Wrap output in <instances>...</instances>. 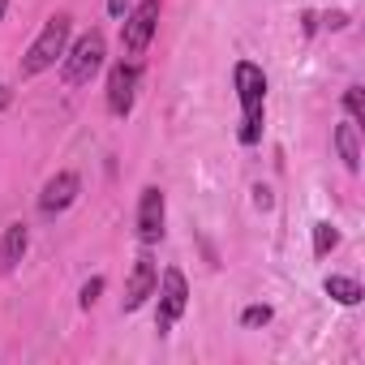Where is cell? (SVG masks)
Masks as SVG:
<instances>
[{"label": "cell", "instance_id": "obj_15", "mask_svg": "<svg viewBox=\"0 0 365 365\" xmlns=\"http://www.w3.org/2000/svg\"><path fill=\"white\" fill-rule=\"evenodd\" d=\"M99 292H103V279L95 275V279H86V284H82V292H78V305H82V309H91V305L99 301Z\"/></svg>", "mask_w": 365, "mask_h": 365}, {"label": "cell", "instance_id": "obj_14", "mask_svg": "<svg viewBox=\"0 0 365 365\" xmlns=\"http://www.w3.org/2000/svg\"><path fill=\"white\" fill-rule=\"evenodd\" d=\"M344 108H348V116H352L356 125L365 120V103H361V86H348V91H344Z\"/></svg>", "mask_w": 365, "mask_h": 365}, {"label": "cell", "instance_id": "obj_3", "mask_svg": "<svg viewBox=\"0 0 365 365\" xmlns=\"http://www.w3.org/2000/svg\"><path fill=\"white\" fill-rule=\"evenodd\" d=\"M99 65H103V35H99V31H86L73 48H65V56H61V78H65V86H82V82L95 78Z\"/></svg>", "mask_w": 365, "mask_h": 365}, {"label": "cell", "instance_id": "obj_9", "mask_svg": "<svg viewBox=\"0 0 365 365\" xmlns=\"http://www.w3.org/2000/svg\"><path fill=\"white\" fill-rule=\"evenodd\" d=\"M155 284H159V271H155V262L142 254V258L133 262V275H129V288H125V309H129V314L142 309L146 297H155Z\"/></svg>", "mask_w": 365, "mask_h": 365}, {"label": "cell", "instance_id": "obj_16", "mask_svg": "<svg viewBox=\"0 0 365 365\" xmlns=\"http://www.w3.org/2000/svg\"><path fill=\"white\" fill-rule=\"evenodd\" d=\"M241 322H245V327H267V322H271V305H250V309L241 314Z\"/></svg>", "mask_w": 365, "mask_h": 365}, {"label": "cell", "instance_id": "obj_19", "mask_svg": "<svg viewBox=\"0 0 365 365\" xmlns=\"http://www.w3.org/2000/svg\"><path fill=\"white\" fill-rule=\"evenodd\" d=\"M5 9H9V0H0V18H5Z\"/></svg>", "mask_w": 365, "mask_h": 365}, {"label": "cell", "instance_id": "obj_11", "mask_svg": "<svg viewBox=\"0 0 365 365\" xmlns=\"http://www.w3.org/2000/svg\"><path fill=\"white\" fill-rule=\"evenodd\" d=\"M335 150H339V159H344V168H348V172H356V168H361V138H356V120L335 125Z\"/></svg>", "mask_w": 365, "mask_h": 365}, {"label": "cell", "instance_id": "obj_6", "mask_svg": "<svg viewBox=\"0 0 365 365\" xmlns=\"http://www.w3.org/2000/svg\"><path fill=\"white\" fill-rule=\"evenodd\" d=\"M133 91H138V65L120 61L108 73V112L112 116H129L133 112Z\"/></svg>", "mask_w": 365, "mask_h": 365}, {"label": "cell", "instance_id": "obj_1", "mask_svg": "<svg viewBox=\"0 0 365 365\" xmlns=\"http://www.w3.org/2000/svg\"><path fill=\"white\" fill-rule=\"evenodd\" d=\"M237 95H241V142L245 146H254L258 138H262V99H267V78H262V69L254 65V61H241L237 65Z\"/></svg>", "mask_w": 365, "mask_h": 365}, {"label": "cell", "instance_id": "obj_2", "mask_svg": "<svg viewBox=\"0 0 365 365\" xmlns=\"http://www.w3.org/2000/svg\"><path fill=\"white\" fill-rule=\"evenodd\" d=\"M69 31H73L69 14L48 18V26L39 31V39H35V43H31V52L22 56V78H35V73L52 69V65L65 56V48H69Z\"/></svg>", "mask_w": 365, "mask_h": 365}, {"label": "cell", "instance_id": "obj_17", "mask_svg": "<svg viewBox=\"0 0 365 365\" xmlns=\"http://www.w3.org/2000/svg\"><path fill=\"white\" fill-rule=\"evenodd\" d=\"M322 26H327V31H344V26H348V14H339V9H335V14H327V22H322Z\"/></svg>", "mask_w": 365, "mask_h": 365}, {"label": "cell", "instance_id": "obj_7", "mask_svg": "<svg viewBox=\"0 0 365 365\" xmlns=\"http://www.w3.org/2000/svg\"><path fill=\"white\" fill-rule=\"evenodd\" d=\"M78 190H82L78 172H56L48 185H43V194H39V215H61V211H69L73 198H78Z\"/></svg>", "mask_w": 365, "mask_h": 365}, {"label": "cell", "instance_id": "obj_18", "mask_svg": "<svg viewBox=\"0 0 365 365\" xmlns=\"http://www.w3.org/2000/svg\"><path fill=\"white\" fill-rule=\"evenodd\" d=\"M125 9H129V0H108V14H112V18H120Z\"/></svg>", "mask_w": 365, "mask_h": 365}, {"label": "cell", "instance_id": "obj_8", "mask_svg": "<svg viewBox=\"0 0 365 365\" xmlns=\"http://www.w3.org/2000/svg\"><path fill=\"white\" fill-rule=\"evenodd\" d=\"M138 237L142 245H155L163 237V190L159 185H146L138 198Z\"/></svg>", "mask_w": 365, "mask_h": 365}, {"label": "cell", "instance_id": "obj_13", "mask_svg": "<svg viewBox=\"0 0 365 365\" xmlns=\"http://www.w3.org/2000/svg\"><path fill=\"white\" fill-rule=\"evenodd\" d=\"M335 245H339V232H335L331 224H314V254H318V258H327Z\"/></svg>", "mask_w": 365, "mask_h": 365}, {"label": "cell", "instance_id": "obj_5", "mask_svg": "<svg viewBox=\"0 0 365 365\" xmlns=\"http://www.w3.org/2000/svg\"><path fill=\"white\" fill-rule=\"evenodd\" d=\"M159 5L163 0H142V5L125 18V31H120V43L129 56H142L155 39V26H159Z\"/></svg>", "mask_w": 365, "mask_h": 365}, {"label": "cell", "instance_id": "obj_4", "mask_svg": "<svg viewBox=\"0 0 365 365\" xmlns=\"http://www.w3.org/2000/svg\"><path fill=\"white\" fill-rule=\"evenodd\" d=\"M155 288H159V314H155V327H159V335H168V331L176 327V318L185 314V305H190V284H185V275H180L176 267H168L163 279H159Z\"/></svg>", "mask_w": 365, "mask_h": 365}, {"label": "cell", "instance_id": "obj_12", "mask_svg": "<svg viewBox=\"0 0 365 365\" xmlns=\"http://www.w3.org/2000/svg\"><path fill=\"white\" fill-rule=\"evenodd\" d=\"M327 297H335L339 305H356L365 292H361L356 279H348V275H331V279H327Z\"/></svg>", "mask_w": 365, "mask_h": 365}, {"label": "cell", "instance_id": "obj_10", "mask_svg": "<svg viewBox=\"0 0 365 365\" xmlns=\"http://www.w3.org/2000/svg\"><path fill=\"white\" fill-rule=\"evenodd\" d=\"M31 250V228L26 224H9L5 232H0V275H9Z\"/></svg>", "mask_w": 365, "mask_h": 365}]
</instances>
